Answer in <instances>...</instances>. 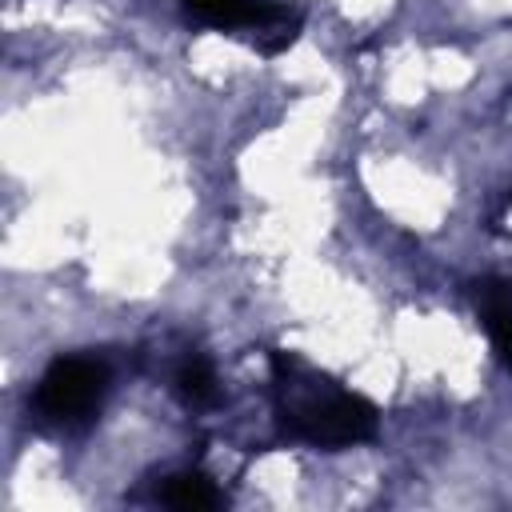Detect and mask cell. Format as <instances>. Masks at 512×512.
<instances>
[{"mask_svg": "<svg viewBox=\"0 0 512 512\" xmlns=\"http://www.w3.org/2000/svg\"><path fill=\"white\" fill-rule=\"evenodd\" d=\"M196 20L228 32H256V48L264 56L284 52L296 40L300 20L288 16L284 4L276 0H180Z\"/></svg>", "mask_w": 512, "mask_h": 512, "instance_id": "3", "label": "cell"}, {"mask_svg": "<svg viewBox=\"0 0 512 512\" xmlns=\"http://www.w3.org/2000/svg\"><path fill=\"white\" fill-rule=\"evenodd\" d=\"M108 392V364L96 356H60L44 368L32 408L44 424L76 428L96 416L100 400Z\"/></svg>", "mask_w": 512, "mask_h": 512, "instance_id": "2", "label": "cell"}, {"mask_svg": "<svg viewBox=\"0 0 512 512\" xmlns=\"http://www.w3.org/2000/svg\"><path fill=\"white\" fill-rule=\"evenodd\" d=\"M176 396L184 400V404H208L212 396H216V372H212V364L204 360V356H184V364L176 368Z\"/></svg>", "mask_w": 512, "mask_h": 512, "instance_id": "6", "label": "cell"}, {"mask_svg": "<svg viewBox=\"0 0 512 512\" xmlns=\"http://www.w3.org/2000/svg\"><path fill=\"white\" fill-rule=\"evenodd\" d=\"M476 308H480V320H484L496 352L512 364V284L500 276L480 280L476 284Z\"/></svg>", "mask_w": 512, "mask_h": 512, "instance_id": "4", "label": "cell"}, {"mask_svg": "<svg viewBox=\"0 0 512 512\" xmlns=\"http://www.w3.org/2000/svg\"><path fill=\"white\" fill-rule=\"evenodd\" d=\"M160 500L172 504V508H212V504H220V492L200 472H176V476L164 480Z\"/></svg>", "mask_w": 512, "mask_h": 512, "instance_id": "5", "label": "cell"}, {"mask_svg": "<svg viewBox=\"0 0 512 512\" xmlns=\"http://www.w3.org/2000/svg\"><path fill=\"white\" fill-rule=\"evenodd\" d=\"M272 376H276L280 424L296 440L320 448H344L376 436V408L364 396L336 388L332 380L300 368L292 356H272Z\"/></svg>", "mask_w": 512, "mask_h": 512, "instance_id": "1", "label": "cell"}]
</instances>
